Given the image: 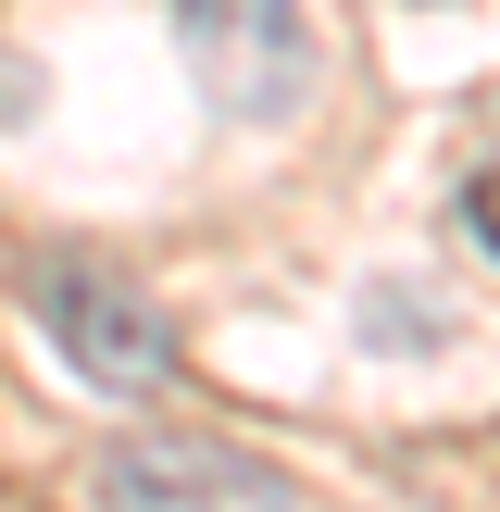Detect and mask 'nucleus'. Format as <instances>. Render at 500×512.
Masks as SVG:
<instances>
[{
  "label": "nucleus",
  "mask_w": 500,
  "mask_h": 512,
  "mask_svg": "<svg viewBox=\"0 0 500 512\" xmlns=\"http://www.w3.org/2000/svg\"><path fill=\"white\" fill-rule=\"evenodd\" d=\"M175 50H188L200 100L238 125H275L313 100V25L300 0H175Z\"/></svg>",
  "instance_id": "nucleus-1"
},
{
  "label": "nucleus",
  "mask_w": 500,
  "mask_h": 512,
  "mask_svg": "<svg viewBox=\"0 0 500 512\" xmlns=\"http://www.w3.org/2000/svg\"><path fill=\"white\" fill-rule=\"evenodd\" d=\"M100 512H300V488L275 463H250V450L225 438H188V425H138V438H113L88 463Z\"/></svg>",
  "instance_id": "nucleus-2"
},
{
  "label": "nucleus",
  "mask_w": 500,
  "mask_h": 512,
  "mask_svg": "<svg viewBox=\"0 0 500 512\" xmlns=\"http://www.w3.org/2000/svg\"><path fill=\"white\" fill-rule=\"evenodd\" d=\"M25 313L50 325V350H63L88 388H163L175 375V338H163V313H150L125 275H100V263H38L25 275Z\"/></svg>",
  "instance_id": "nucleus-3"
},
{
  "label": "nucleus",
  "mask_w": 500,
  "mask_h": 512,
  "mask_svg": "<svg viewBox=\"0 0 500 512\" xmlns=\"http://www.w3.org/2000/svg\"><path fill=\"white\" fill-rule=\"evenodd\" d=\"M463 225H475V250L500 263V163H475V188H463Z\"/></svg>",
  "instance_id": "nucleus-4"
}]
</instances>
